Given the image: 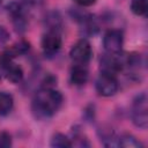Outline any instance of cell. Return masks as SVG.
I'll list each match as a JSON object with an SVG mask.
<instances>
[{
    "mask_svg": "<svg viewBox=\"0 0 148 148\" xmlns=\"http://www.w3.org/2000/svg\"><path fill=\"white\" fill-rule=\"evenodd\" d=\"M62 104V95L54 88H40L32 99V111L37 118L53 116Z\"/></svg>",
    "mask_w": 148,
    "mask_h": 148,
    "instance_id": "6da1fadb",
    "label": "cell"
},
{
    "mask_svg": "<svg viewBox=\"0 0 148 148\" xmlns=\"http://www.w3.org/2000/svg\"><path fill=\"white\" fill-rule=\"evenodd\" d=\"M147 95L145 92L138 95L132 104V121L133 124L142 130H146L148 126V106H147Z\"/></svg>",
    "mask_w": 148,
    "mask_h": 148,
    "instance_id": "7a4b0ae2",
    "label": "cell"
},
{
    "mask_svg": "<svg viewBox=\"0 0 148 148\" xmlns=\"http://www.w3.org/2000/svg\"><path fill=\"white\" fill-rule=\"evenodd\" d=\"M69 57L75 64L87 65L92 57V49L90 43L86 38L79 39L72 46L69 51Z\"/></svg>",
    "mask_w": 148,
    "mask_h": 148,
    "instance_id": "3957f363",
    "label": "cell"
},
{
    "mask_svg": "<svg viewBox=\"0 0 148 148\" xmlns=\"http://www.w3.org/2000/svg\"><path fill=\"white\" fill-rule=\"evenodd\" d=\"M95 87H96L98 95L104 96V97H110V96H113L118 91L119 84L116 79V75L101 72V74L96 79Z\"/></svg>",
    "mask_w": 148,
    "mask_h": 148,
    "instance_id": "277c9868",
    "label": "cell"
},
{
    "mask_svg": "<svg viewBox=\"0 0 148 148\" xmlns=\"http://www.w3.org/2000/svg\"><path fill=\"white\" fill-rule=\"evenodd\" d=\"M124 44V35L119 29H110L103 36V47L106 53L118 54L121 52Z\"/></svg>",
    "mask_w": 148,
    "mask_h": 148,
    "instance_id": "5b68a950",
    "label": "cell"
},
{
    "mask_svg": "<svg viewBox=\"0 0 148 148\" xmlns=\"http://www.w3.org/2000/svg\"><path fill=\"white\" fill-rule=\"evenodd\" d=\"M61 37L58 31L49 30L42 38V49L46 54H54L61 47Z\"/></svg>",
    "mask_w": 148,
    "mask_h": 148,
    "instance_id": "8992f818",
    "label": "cell"
},
{
    "mask_svg": "<svg viewBox=\"0 0 148 148\" xmlns=\"http://www.w3.org/2000/svg\"><path fill=\"white\" fill-rule=\"evenodd\" d=\"M0 65H1L2 69L5 71L7 80L10 81L12 83H18L23 79V69H22V67L18 66L17 64L13 62V60L0 62Z\"/></svg>",
    "mask_w": 148,
    "mask_h": 148,
    "instance_id": "52a82bcc",
    "label": "cell"
},
{
    "mask_svg": "<svg viewBox=\"0 0 148 148\" xmlns=\"http://www.w3.org/2000/svg\"><path fill=\"white\" fill-rule=\"evenodd\" d=\"M71 82L75 86H83L89 77V72L86 65L75 64L71 69Z\"/></svg>",
    "mask_w": 148,
    "mask_h": 148,
    "instance_id": "ba28073f",
    "label": "cell"
},
{
    "mask_svg": "<svg viewBox=\"0 0 148 148\" xmlns=\"http://www.w3.org/2000/svg\"><path fill=\"white\" fill-rule=\"evenodd\" d=\"M14 106V98L7 91H0V114H8Z\"/></svg>",
    "mask_w": 148,
    "mask_h": 148,
    "instance_id": "9c48e42d",
    "label": "cell"
},
{
    "mask_svg": "<svg viewBox=\"0 0 148 148\" xmlns=\"http://www.w3.org/2000/svg\"><path fill=\"white\" fill-rule=\"evenodd\" d=\"M118 146L126 147V148H142L143 145L133 135L131 134H124L118 140Z\"/></svg>",
    "mask_w": 148,
    "mask_h": 148,
    "instance_id": "30bf717a",
    "label": "cell"
},
{
    "mask_svg": "<svg viewBox=\"0 0 148 148\" xmlns=\"http://www.w3.org/2000/svg\"><path fill=\"white\" fill-rule=\"evenodd\" d=\"M51 146L52 147H57V148H69L73 146L71 139H68V136H66L62 133H56L53 134L52 139H51Z\"/></svg>",
    "mask_w": 148,
    "mask_h": 148,
    "instance_id": "8fae6325",
    "label": "cell"
},
{
    "mask_svg": "<svg viewBox=\"0 0 148 148\" xmlns=\"http://www.w3.org/2000/svg\"><path fill=\"white\" fill-rule=\"evenodd\" d=\"M45 22L49 25V30L59 32V29L61 27V16L59 15V13H57V12L49 13L47 16L45 17Z\"/></svg>",
    "mask_w": 148,
    "mask_h": 148,
    "instance_id": "7c38bea8",
    "label": "cell"
},
{
    "mask_svg": "<svg viewBox=\"0 0 148 148\" xmlns=\"http://www.w3.org/2000/svg\"><path fill=\"white\" fill-rule=\"evenodd\" d=\"M148 9V2L147 0H132L131 1V10L133 14L138 16L146 15Z\"/></svg>",
    "mask_w": 148,
    "mask_h": 148,
    "instance_id": "4fadbf2b",
    "label": "cell"
},
{
    "mask_svg": "<svg viewBox=\"0 0 148 148\" xmlns=\"http://www.w3.org/2000/svg\"><path fill=\"white\" fill-rule=\"evenodd\" d=\"M10 146H12V135L6 131L0 132V148H9Z\"/></svg>",
    "mask_w": 148,
    "mask_h": 148,
    "instance_id": "5bb4252c",
    "label": "cell"
},
{
    "mask_svg": "<svg viewBox=\"0 0 148 148\" xmlns=\"http://www.w3.org/2000/svg\"><path fill=\"white\" fill-rule=\"evenodd\" d=\"M57 83V79L53 75H47L42 82V88H53Z\"/></svg>",
    "mask_w": 148,
    "mask_h": 148,
    "instance_id": "9a60e30c",
    "label": "cell"
},
{
    "mask_svg": "<svg viewBox=\"0 0 148 148\" xmlns=\"http://www.w3.org/2000/svg\"><path fill=\"white\" fill-rule=\"evenodd\" d=\"M74 1H75V3H77L81 7H89L96 2V0H74Z\"/></svg>",
    "mask_w": 148,
    "mask_h": 148,
    "instance_id": "2e32d148",
    "label": "cell"
},
{
    "mask_svg": "<svg viewBox=\"0 0 148 148\" xmlns=\"http://www.w3.org/2000/svg\"><path fill=\"white\" fill-rule=\"evenodd\" d=\"M8 37H9V35L6 31V29L0 28V42H6L8 39Z\"/></svg>",
    "mask_w": 148,
    "mask_h": 148,
    "instance_id": "e0dca14e",
    "label": "cell"
},
{
    "mask_svg": "<svg viewBox=\"0 0 148 148\" xmlns=\"http://www.w3.org/2000/svg\"><path fill=\"white\" fill-rule=\"evenodd\" d=\"M28 3H37L38 1H40V0H25Z\"/></svg>",
    "mask_w": 148,
    "mask_h": 148,
    "instance_id": "ac0fdd59",
    "label": "cell"
},
{
    "mask_svg": "<svg viewBox=\"0 0 148 148\" xmlns=\"http://www.w3.org/2000/svg\"><path fill=\"white\" fill-rule=\"evenodd\" d=\"M1 1H2V0H0V3H1Z\"/></svg>",
    "mask_w": 148,
    "mask_h": 148,
    "instance_id": "d6986e66",
    "label": "cell"
}]
</instances>
